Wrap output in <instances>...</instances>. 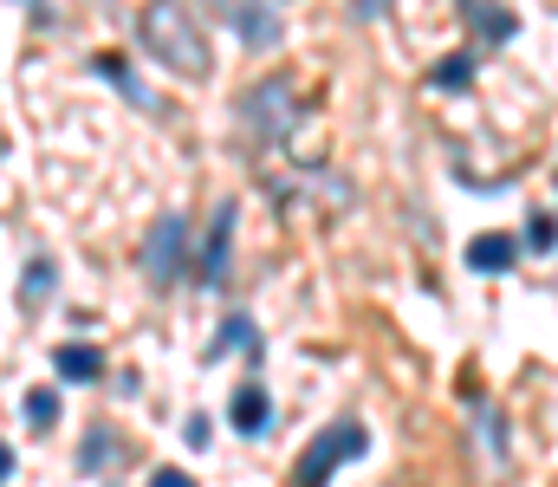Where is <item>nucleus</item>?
Segmentation results:
<instances>
[{"mask_svg":"<svg viewBox=\"0 0 558 487\" xmlns=\"http://www.w3.org/2000/svg\"><path fill=\"white\" fill-rule=\"evenodd\" d=\"M513 260H520V241H513V234H481V241L468 247V267H474V273H507Z\"/></svg>","mask_w":558,"mask_h":487,"instance_id":"6e6552de","label":"nucleus"},{"mask_svg":"<svg viewBox=\"0 0 558 487\" xmlns=\"http://www.w3.org/2000/svg\"><path fill=\"white\" fill-rule=\"evenodd\" d=\"M149 487H195V475H182V468H156Z\"/></svg>","mask_w":558,"mask_h":487,"instance_id":"6ab92c4d","label":"nucleus"},{"mask_svg":"<svg viewBox=\"0 0 558 487\" xmlns=\"http://www.w3.org/2000/svg\"><path fill=\"white\" fill-rule=\"evenodd\" d=\"M7 475H13V449L0 442V482H7Z\"/></svg>","mask_w":558,"mask_h":487,"instance_id":"412c9836","label":"nucleus"},{"mask_svg":"<svg viewBox=\"0 0 558 487\" xmlns=\"http://www.w3.org/2000/svg\"><path fill=\"white\" fill-rule=\"evenodd\" d=\"M474 33H481L487 46H507V39L520 33V20H513L507 7H474Z\"/></svg>","mask_w":558,"mask_h":487,"instance_id":"ddd939ff","label":"nucleus"},{"mask_svg":"<svg viewBox=\"0 0 558 487\" xmlns=\"http://www.w3.org/2000/svg\"><path fill=\"white\" fill-rule=\"evenodd\" d=\"M52 364H59V377H65V383H98V377H105L98 344H59V351H52Z\"/></svg>","mask_w":558,"mask_h":487,"instance_id":"1a4fd4ad","label":"nucleus"},{"mask_svg":"<svg viewBox=\"0 0 558 487\" xmlns=\"http://www.w3.org/2000/svg\"><path fill=\"white\" fill-rule=\"evenodd\" d=\"M189 215H162L156 228H149V241H143V273H149V287L156 293H169L182 273H189Z\"/></svg>","mask_w":558,"mask_h":487,"instance_id":"20e7f679","label":"nucleus"},{"mask_svg":"<svg viewBox=\"0 0 558 487\" xmlns=\"http://www.w3.org/2000/svg\"><path fill=\"white\" fill-rule=\"evenodd\" d=\"M228 344H234V351H254V344H260V338H254V319H228V325H221L215 351H228Z\"/></svg>","mask_w":558,"mask_h":487,"instance_id":"f3484780","label":"nucleus"},{"mask_svg":"<svg viewBox=\"0 0 558 487\" xmlns=\"http://www.w3.org/2000/svg\"><path fill=\"white\" fill-rule=\"evenodd\" d=\"M428 85H435V92H468V85H474V59H468V52H448V59H435Z\"/></svg>","mask_w":558,"mask_h":487,"instance_id":"f8f14e48","label":"nucleus"},{"mask_svg":"<svg viewBox=\"0 0 558 487\" xmlns=\"http://www.w3.org/2000/svg\"><path fill=\"white\" fill-rule=\"evenodd\" d=\"M189 442H195V449H208V442H215V436H208V416H189Z\"/></svg>","mask_w":558,"mask_h":487,"instance_id":"aec40b11","label":"nucleus"},{"mask_svg":"<svg viewBox=\"0 0 558 487\" xmlns=\"http://www.w3.org/2000/svg\"><path fill=\"white\" fill-rule=\"evenodd\" d=\"M105 455H111V429H92V442H85V455H78V462H85V468H98Z\"/></svg>","mask_w":558,"mask_h":487,"instance_id":"a211bd4d","label":"nucleus"},{"mask_svg":"<svg viewBox=\"0 0 558 487\" xmlns=\"http://www.w3.org/2000/svg\"><path fill=\"white\" fill-rule=\"evenodd\" d=\"M98 72H105V78H111V85H118V92H124V98H131L137 111H156V98L143 92V85H137V72H131V65H124L118 52H98Z\"/></svg>","mask_w":558,"mask_h":487,"instance_id":"9d476101","label":"nucleus"},{"mask_svg":"<svg viewBox=\"0 0 558 487\" xmlns=\"http://www.w3.org/2000/svg\"><path fill=\"white\" fill-rule=\"evenodd\" d=\"M241 124H247V137H254V144H286V137H292V124H299V92H292L286 78L254 85V92L241 98Z\"/></svg>","mask_w":558,"mask_h":487,"instance_id":"7ed1b4c3","label":"nucleus"},{"mask_svg":"<svg viewBox=\"0 0 558 487\" xmlns=\"http://www.w3.org/2000/svg\"><path fill=\"white\" fill-rule=\"evenodd\" d=\"M254 52H267V46H279V33H286V20H279V7L274 0H208Z\"/></svg>","mask_w":558,"mask_h":487,"instance_id":"39448f33","label":"nucleus"},{"mask_svg":"<svg viewBox=\"0 0 558 487\" xmlns=\"http://www.w3.org/2000/svg\"><path fill=\"white\" fill-rule=\"evenodd\" d=\"M267 416H274L267 383H241V390H234V403H228V423H234L241 436H260V429H267Z\"/></svg>","mask_w":558,"mask_h":487,"instance_id":"0eeeda50","label":"nucleus"},{"mask_svg":"<svg viewBox=\"0 0 558 487\" xmlns=\"http://www.w3.org/2000/svg\"><path fill=\"white\" fill-rule=\"evenodd\" d=\"M481 436H487V455L500 468L507 462V416H500V403H481Z\"/></svg>","mask_w":558,"mask_h":487,"instance_id":"4468645a","label":"nucleus"},{"mask_svg":"<svg viewBox=\"0 0 558 487\" xmlns=\"http://www.w3.org/2000/svg\"><path fill=\"white\" fill-rule=\"evenodd\" d=\"M526 247L533 254H558V215H533L526 221Z\"/></svg>","mask_w":558,"mask_h":487,"instance_id":"2eb2a0df","label":"nucleus"},{"mask_svg":"<svg viewBox=\"0 0 558 487\" xmlns=\"http://www.w3.org/2000/svg\"><path fill=\"white\" fill-rule=\"evenodd\" d=\"M137 39L149 46L156 65H169V72H182V78H208V72H215L208 33H202V20H195L182 0H143Z\"/></svg>","mask_w":558,"mask_h":487,"instance_id":"f257e3e1","label":"nucleus"},{"mask_svg":"<svg viewBox=\"0 0 558 487\" xmlns=\"http://www.w3.org/2000/svg\"><path fill=\"white\" fill-rule=\"evenodd\" d=\"M364 449H371L364 423H331V429H318V436L305 442V455L292 462V487H325L344 462H357Z\"/></svg>","mask_w":558,"mask_h":487,"instance_id":"f03ea898","label":"nucleus"},{"mask_svg":"<svg viewBox=\"0 0 558 487\" xmlns=\"http://www.w3.org/2000/svg\"><path fill=\"white\" fill-rule=\"evenodd\" d=\"M26 423H33V429H52V423H59V397H52V390H33V397H26Z\"/></svg>","mask_w":558,"mask_h":487,"instance_id":"dca6fc26","label":"nucleus"},{"mask_svg":"<svg viewBox=\"0 0 558 487\" xmlns=\"http://www.w3.org/2000/svg\"><path fill=\"white\" fill-rule=\"evenodd\" d=\"M228 254H234V202L215 208V228H208V247H202V287H221L228 280Z\"/></svg>","mask_w":558,"mask_h":487,"instance_id":"423d86ee","label":"nucleus"},{"mask_svg":"<svg viewBox=\"0 0 558 487\" xmlns=\"http://www.w3.org/2000/svg\"><path fill=\"white\" fill-rule=\"evenodd\" d=\"M52 287H59V267H52L46 254H33V260H26V287H20L26 313H33V306H46V300H52Z\"/></svg>","mask_w":558,"mask_h":487,"instance_id":"9b49d317","label":"nucleus"}]
</instances>
